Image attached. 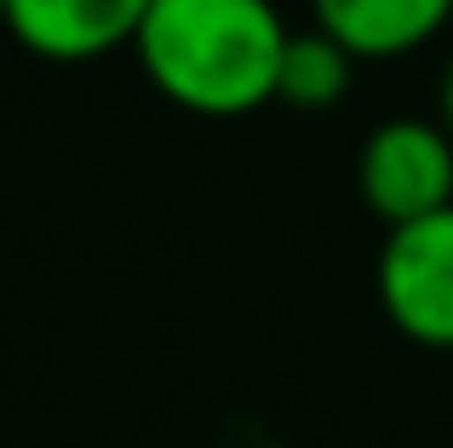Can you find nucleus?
Wrapping results in <instances>:
<instances>
[{
  "label": "nucleus",
  "instance_id": "obj_1",
  "mask_svg": "<svg viewBox=\"0 0 453 448\" xmlns=\"http://www.w3.org/2000/svg\"><path fill=\"white\" fill-rule=\"evenodd\" d=\"M288 35L270 0H155L133 52L166 104L224 121L276 104Z\"/></svg>",
  "mask_w": 453,
  "mask_h": 448
},
{
  "label": "nucleus",
  "instance_id": "obj_2",
  "mask_svg": "<svg viewBox=\"0 0 453 448\" xmlns=\"http://www.w3.org/2000/svg\"><path fill=\"white\" fill-rule=\"evenodd\" d=\"M379 299L413 345L453 351V202L390 224L379 253Z\"/></svg>",
  "mask_w": 453,
  "mask_h": 448
},
{
  "label": "nucleus",
  "instance_id": "obj_3",
  "mask_svg": "<svg viewBox=\"0 0 453 448\" xmlns=\"http://www.w3.org/2000/svg\"><path fill=\"white\" fill-rule=\"evenodd\" d=\"M356 184L385 224L436 213L453 202V133L436 121H413V115L373 127L356 161Z\"/></svg>",
  "mask_w": 453,
  "mask_h": 448
},
{
  "label": "nucleus",
  "instance_id": "obj_4",
  "mask_svg": "<svg viewBox=\"0 0 453 448\" xmlns=\"http://www.w3.org/2000/svg\"><path fill=\"white\" fill-rule=\"evenodd\" d=\"M155 0H6V29L46 64H87L133 46Z\"/></svg>",
  "mask_w": 453,
  "mask_h": 448
},
{
  "label": "nucleus",
  "instance_id": "obj_5",
  "mask_svg": "<svg viewBox=\"0 0 453 448\" xmlns=\"http://www.w3.org/2000/svg\"><path fill=\"white\" fill-rule=\"evenodd\" d=\"M316 23L356 58H402L453 23V0H316Z\"/></svg>",
  "mask_w": 453,
  "mask_h": 448
},
{
  "label": "nucleus",
  "instance_id": "obj_6",
  "mask_svg": "<svg viewBox=\"0 0 453 448\" xmlns=\"http://www.w3.org/2000/svg\"><path fill=\"white\" fill-rule=\"evenodd\" d=\"M356 64H362V58H356L339 35H327L321 23H316V29H304V35H288L276 98L293 104V110H333V104L350 92Z\"/></svg>",
  "mask_w": 453,
  "mask_h": 448
},
{
  "label": "nucleus",
  "instance_id": "obj_7",
  "mask_svg": "<svg viewBox=\"0 0 453 448\" xmlns=\"http://www.w3.org/2000/svg\"><path fill=\"white\" fill-rule=\"evenodd\" d=\"M442 127L453 133V64H448V75H442Z\"/></svg>",
  "mask_w": 453,
  "mask_h": 448
},
{
  "label": "nucleus",
  "instance_id": "obj_8",
  "mask_svg": "<svg viewBox=\"0 0 453 448\" xmlns=\"http://www.w3.org/2000/svg\"><path fill=\"white\" fill-rule=\"evenodd\" d=\"M0 23H6V0H0Z\"/></svg>",
  "mask_w": 453,
  "mask_h": 448
}]
</instances>
